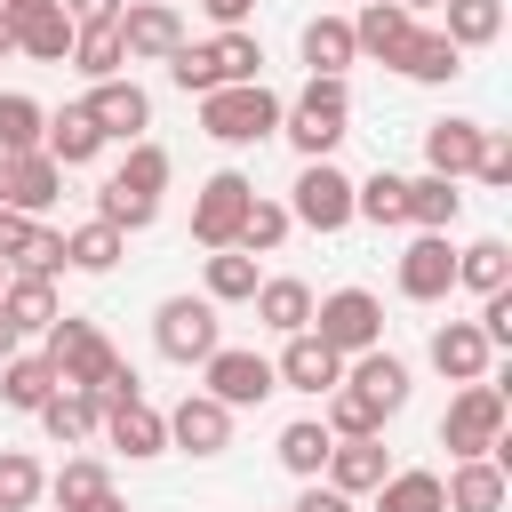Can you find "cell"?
<instances>
[{
    "instance_id": "1",
    "label": "cell",
    "mask_w": 512,
    "mask_h": 512,
    "mask_svg": "<svg viewBox=\"0 0 512 512\" xmlns=\"http://www.w3.org/2000/svg\"><path fill=\"white\" fill-rule=\"evenodd\" d=\"M200 136H216V144H264V136H280V96L264 80H224V88L200 96Z\"/></svg>"
},
{
    "instance_id": "2",
    "label": "cell",
    "mask_w": 512,
    "mask_h": 512,
    "mask_svg": "<svg viewBox=\"0 0 512 512\" xmlns=\"http://www.w3.org/2000/svg\"><path fill=\"white\" fill-rule=\"evenodd\" d=\"M344 128H352V96H344V80H328V72H312L304 96L280 104V136H288L304 160H328V152L344 144Z\"/></svg>"
},
{
    "instance_id": "3",
    "label": "cell",
    "mask_w": 512,
    "mask_h": 512,
    "mask_svg": "<svg viewBox=\"0 0 512 512\" xmlns=\"http://www.w3.org/2000/svg\"><path fill=\"white\" fill-rule=\"evenodd\" d=\"M304 328H312L328 352H344V360H352V352L384 344V304H376L368 288H336V296H320V304H312V320H304Z\"/></svg>"
},
{
    "instance_id": "4",
    "label": "cell",
    "mask_w": 512,
    "mask_h": 512,
    "mask_svg": "<svg viewBox=\"0 0 512 512\" xmlns=\"http://www.w3.org/2000/svg\"><path fill=\"white\" fill-rule=\"evenodd\" d=\"M48 360H56V376L80 384V392H96V384L120 368V352L104 344V328H96V320H72V312L48 320Z\"/></svg>"
},
{
    "instance_id": "5",
    "label": "cell",
    "mask_w": 512,
    "mask_h": 512,
    "mask_svg": "<svg viewBox=\"0 0 512 512\" xmlns=\"http://www.w3.org/2000/svg\"><path fill=\"white\" fill-rule=\"evenodd\" d=\"M504 440V392L480 376V384H464L456 400H448V416H440V448L448 456H488Z\"/></svg>"
},
{
    "instance_id": "6",
    "label": "cell",
    "mask_w": 512,
    "mask_h": 512,
    "mask_svg": "<svg viewBox=\"0 0 512 512\" xmlns=\"http://www.w3.org/2000/svg\"><path fill=\"white\" fill-rule=\"evenodd\" d=\"M248 200H256V184H248L240 168H216V176L200 184V200H192V240H200V248H232Z\"/></svg>"
},
{
    "instance_id": "7",
    "label": "cell",
    "mask_w": 512,
    "mask_h": 512,
    "mask_svg": "<svg viewBox=\"0 0 512 512\" xmlns=\"http://www.w3.org/2000/svg\"><path fill=\"white\" fill-rule=\"evenodd\" d=\"M152 344H160L168 360H184V368L208 360V352L224 344V336H216V304H208V296H168V304L152 312Z\"/></svg>"
},
{
    "instance_id": "8",
    "label": "cell",
    "mask_w": 512,
    "mask_h": 512,
    "mask_svg": "<svg viewBox=\"0 0 512 512\" xmlns=\"http://www.w3.org/2000/svg\"><path fill=\"white\" fill-rule=\"evenodd\" d=\"M296 224H312V232H344L352 224V176L336 168V160H304V176H296V208H288Z\"/></svg>"
},
{
    "instance_id": "9",
    "label": "cell",
    "mask_w": 512,
    "mask_h": 512,
    "mask_svg": "<svg viewBox=\"0 0 512 512\" xmlns=\"http://www.w3.org/2000/svg\"><path fill=\"white\" fill-rule=\"evenodd\" d=\"M200 368H208V392H216L224 408H256L264 392H280L272 360H264V352H240V344H216Z\"/></svg>"
},
{
    "instance_id": "10",
    "label": "cell",
    "mask_w": 512,
    "mask_h": 512,
    "mask_svg": "<svg viewBox=\"0 0 512 512\" xmlns=\"http://www.w3.org/2000/svg\"><path fill=\"white\" fill-rule=\"evenodd\" d=\"M168 440H176L184 456H224V448H232V408H224L216 392H184V400L168 408Z\"/></svg>"
},
{
    "instance_id": "11",
    "label": "cell",
    "mask_w": 512,
    "mask_h": 512,
    "mask_svg": "<svg viewBox=\"0 0 512 512\" xmlns=\"http://www.w3.org/2000/svg\"><path fill=\"white\" fill-rule=\"evenodd\" d=\"M448 288H456V248H448V232H416L408 256H400V296H408V304H440Z\"/></svg>"
},
{
    "instance_id": "12",
    "label": "cell",
    "mask_w": 512,
    "mask_h": 512,
    "mask_svg": "<svg viewBox=\"0 0 512 512\" xmlns=\"http://www.w3.org/2000/svg\"><path fill=\"white\" fill-rule=\"evenodd\" d=\"M56 192H64V168H56L48 152H8V160H0V200H8V208L40 216V208H56Z\"/></svg>"
},
{
    "instance_id": "13",
    "label": "cell",
    "mask_w": 512,
    "mask_h": 512,
    "mask_svg": "<svg viewBox=\"0 0 512 512\" xmlns=\"http://www.w3.org/2000/svg\"><path fill=\"white\" fill-rule=\"evenodd\" d=\"M272 376H280V384H296V392H336V384H344V352H328L312 328H296V336H288V352L272 360Z\"/></svg>"
},
{
    "instance_id": "14",
    "label": "cell",
    "mask_w": 512,
    "mask_h": 512,
    "mask_svg": "<svg viewBox=\"0 0 512 512\" xmlns=\"http://www.w3.org/2000/svg\"><path fill=\"white\" fill-rule=\"evenodd\" d=\"M488 336H480V320H448V328H432V368L448 376V384H480L488 376Z\"/></svg>"
},
{
    "instance_id": "15",
    "label": "cell",
    "mask_w": 512,
    "mask_h": 512,
    "mask_svg": "<svg viewBox=\"0 0 512 512\" xmlns=\"http://www.w3.org/2000/svg\"><path fill=\"white\" fill-rule=\"evenodd\" d=\"M320 472H328V488H336V496H368V488L392 472V456H384V432H368V440H336Z\"/></svg>"
},
{
    "instance_id": "16",
    "label": "cell",
    "mask_w": 512,
    "mask_h": 512,
    "mask_svg": "<svg viewBox=\"0 0 512 512\" xmlns=\"http://www.w3.org/2000/svg\"><path fill=\"white\" fill-rule=\"evenodd\" d=\"M112 24H120V48H128V56H168V48L184 40L176 0H136V8H120Z\"/></svg>"
},
{
    "instance_id": "17",
    "label": "cell",
    "mask_w": 512,
    "mask_h": 512,
    "mask_svg": "<svg viewBox=\"0 0 512 512\" xmlns=\"http://www.w3.org/2000/svg\"><path fill=\"white\" fill-rule=\"evenodd\" d=\"M88 120L104 128V144H112V136H136V128L152 120V96H144L136 80H120V72H112V80H96V88H88Z\"/></svg>"
},
{
    "instance_id": "18",
    "label": "cell",
    "mask_w": 512,
    "mask_h": 512,
    "mask_svg": "<svg viewBox=\"0 0 512 512\" xmlns=\"http://www.w3.org/2000/svg\"><path fill=\"white\" fill-rule=\"evenodd\" d=\"M40 152H48L56 168H88V160L104 152V128L88 120V104H64V112H48V128H40Z\"/></svg>"
},
{
    "instance_id": "19",
    "label": "cell",
    "mask_w": 512,
    "mask_h": 512,
    "mask_svg": "<svg viewBox=\"0 0 512 512\" xmlns=\"http://www.w3.org/2000/svg\"><path fill=\"white\" fill-rule=\"evenodd\" d=\"M104 432H112V448H128V456H160V448H168V416H160L144 392L112 400V408H104Z\"/></svg>"
},
{
    "instance_id": "20",
    "label": "cell",
    "mask_w": 512,
    "mask_h": 512,
    "mask_svg": "<svg viewBox=\"0 0 512 512\" xmlns=\"http://www.w3.org/2000/svg\"><path fill=\"white\" fill-rule=\"evenodd\" d=\"M440 496H448V512H504V464L496 456H456Z\"/></svg>"
},
{
    "instance_id": "21",
    "label": "cell",
    "mask_w": 512,
    "mask_h": 512,
    "mask_svg": "<svg viewBox=\"0 0 512 512\" xmlns=\"http://www.w3.org/2000/svg\"><path fill=\"white\" fill-rule=\"evenodd\" d=\"M408 32H416V16H408L400 0H360V16H352V48L376 56V64H392Z\"/></svg>"
},
{
    "instance_id": "22",
    "label": "cell",
    "mask_w": 512,
    "mask_h": 512,
    "mask_svg": "<svg viewBox=\"0 0 512 512\" xmlns=\"http://www.w3.org/2000/svg\"><path fill=\"white\" fill-rule=\"evenodd\" d=\"M344 384H352L360 400H376L384 416H400V408H408V360H392L384 344H368V352L352 360V376H344Z\"/></svg>"
},
{
    "instance_id": "23",
    "label": "cell",
    "mask_w": 512,
    "mask_h": 512,
    "mask_svg": "<svg viewBox=\"0 0 512 512\" xmlns=\"http://www.w3.org/2000/svg\"><path fill=\"white\" fill-rule=\"evenodd\" d=\"M32 416H40V432H48L56 448H72V440H88V432L104 424V408H96V392H80V384H56V392H48V400H40Z\"/></svg>"
},
{
    "instance_id": "24",
    "label": "cell",
    "mask_w": 512,
    "mask_h": 512,
    "mask_svg": "<svg viewBox=\"0 0 512 512\" xmlns=\"http://www.w3.org/2000/svg\"><path fill=\"white\" fill-rule=\"evenodd\" d=\"M72 32H80V24H72L56 0H40V8H24V16H16V48H24V56H40V64H72Z\"/></svg>"
},
{
    "instance_id": "25",
    "label": "cell",
    "mask_w": 512,
    "mask_h": 512,
    "mask_svg": "<svg viewBox=\"0 0 512 512\" xmlns=\"http://www.w3.org/2000/svg\"><path fill=\"white\" fill-rule=\"evenodd\" d=\"M392 72H408V80L440 88V80H456V72H464V48H456L448 32H408V40H400V56H392Z\"/></svg>"
},
{
    "instance_id": "26",
    "label": "cell",
    "mask_w": 512,
    "mask_h": 512,
    "mask_svg": "<svg viewBox=\"0 0 512 512\" xmlns=\"http://www.w3.org/2000/svg\"><path fill=\"white\" fill-rule=\"evenodd\" d=\"M480 120H432L424 128V160H432V176H472V160H480Z\"/></svg>"
},
{
    "instance_id": "27",
    "label": "cell",
    "mask_w": 512,
    "mask_h": 512,
    "mask_svg": "<svg viewBox=\"0 0 512 512\" xmlns=\"http://www.w3.org/2000/svg\"><path fill=\"white\" fill-rule=\"evenodd\" d=\"M0 312L16 320V336H48V320H56L64 304H56V280H40V272H16V280L0 288Z\"/></svg>"
},
{
    "instance_id": "28",
    "label": "cell",
    "mask_w": 512,
    "mask_h": 512,
    "mask_svg": "<svg viewBox=\"0 0 512 512\" xmlns=\"http://www.w3.org/2000/svg\"><path fill=\"white\" fill-rule=\"evenodd\" d=\"M56 384H64V376H56L48 352H8V360H0V400H8V408H40Z\"/></svg>"
},
{
    "instance_id": "29",
    "label": "cell",
    "mask_w": 512,
    "mask_h": 512,
    "mask_svg": "<svg viewBox=\"0 0 512 512\" xmlns=\"http://www.w3.org/2000/svg\"><path fill=\"white\" fill-rule=\"evenodd\" d=\"M248 304H256V320H264L272 336H296V328L312 320V288H304V280H256Z\"/></svg>"
},
{
    "instance_id": "30",
    "label": "cell",
    "mask_w": 512,
    "mask_h": 512,
    "mask_svg": "<svg viewBox=\"0 0 512 512\" xmlns=\"http://www.w3.org/2000/svg\"><path fill=\"white\" fill-rule=\"evenodd\" d=\"M352 56H360V48H352V16H312V24H304V64H312V72L344 80Z\"/></svg>"
},
{
    "instance_id": "31",
    "label": "cell",
    "mask_w": 512,
    "mask_h": 512,
    "mask_svg": "<svg viewBox=\"0 0 512 512\" xmlns=\"http://www.w3.org/2000/svg\"><path fill=\"white\" fill-rule=\"evenodd\" d=\"M368 496H376V512H448L440 472H384Z\"/></svg>"
},
{
    "instance_id": "32",
    "label": "cell",
    "mask_w": 512,
    "mask_h": 512,
    "mask_svg": "<svg viewBox=\"0 0 512 512\" xmlns=\"http://www.w3.org/2000/svg\"><path fill=\"white\" fill-rule=\"evenodd\" d=\"M352 216H368L376 232H384V224H408V176L376 168L368 184H352Z\"/></svg>"
},
{
    "instance_id": "33",
    "label": "cell",
    "mask_w": 512,
    "mask_h": 512,
    "mask_svg": "<svg viewBox=\"0 0 512 512\" xmlns=\"http://www.w3.org/2000/svg\"><path fill=\"white\" fill-rule=\"evenodd\" d=\"M456 208H464L456 176H416V184H408V224H416V232H448Z\"/></svg>"
},
{
    "instance_id": "34",
    "label": "cell",
    "mask_w": 512,
    "mask_h": 512,
    "mask_svg": "<svg viewBox=\"0 0 512 512\" xmlns=\"http://www.w3.org/2000/svg\"><path fill=\"white\" fill-rule=\"evenodd\" d=\"M72 64L88 72V80H112L120 64H128V48H120V24L104 16V24H80L72 32Z\"/></svg>"
},
{
    "instance_id": "35",
    "label": "cell",
    "mask_w": 512,
    "mask_h": 512,
    "mask_svg": "<svg viewBox=\"0 0 512 512\" xmlns=\"http://www.w3.org/2000/svg\"><path fill=\"white\" fill-rule=\"evenodd\" d=\"M440 8H448L440 32H448L456 48H488V40L504 32V0H440Z\"/></svg>"
},
{
    "instance_id": "36",
    "label": "cell",
    "mask_w": 512,
    "mask_h": 512,
    "mask_svg": "<svg viewBox=\"0 0 512 512\" xmlns=\"http://www.w3.org/2000/svg\"><path fill=\"white\" fill-rule=\"evenodd\" d=\"M64 264L72 272H112L120 264V224H80V232H64Z\"/></svg>"
},
{
    "instance_id": "37",
    "label": "cell",
    "mask_w": 512,
    "mask_h": 512,
    "mask_svg": "<svg viewBox=\"0 0 512 512\" xmlns=\"http://www.w3.org/2000/svg\"><path fill=\"white\" fill-rule=\"evenodd\" d=\"M512 280V248L504 240H472V248H456V288H504Z\"/></svg>"
},
{
    "instance_id": "38",
    "label": "cell",
    "mask_w": 512,
    "mask_h": 512,
    "mask_svg": "<svg viewBox=\"0 0 512 512\" xmlns=\"http://www.w3.org/2000/svg\"><path fill=\"white\" fill-rule=\"evenodd\" d=\"M256 296V256L248 248H216L208 256V304H248Z\"/></svg>"
},
{
    "instance_id": "39",
    "label": "cell",
    "mask_w": 512,
    "mask_h": 512,
    "mask_svg": "<svg viewBox=\"0 0 512 512\" xmlns=\"http://www.w3.org/2000/svg\"><path fill=\"white\" fill-rule=\"evenodd\" d=\"M104 488H112V472H104L96 456H72V464H64V472L48 480V496H56V512H88V504H96Z\"/></svg>"
},
{
    "instance_id": "40",
    "label": "cell",
    "mask_w": 512,
    "mask_h": 512,
    "mask_svg": "<svg viewBox=\"0 0 512 512\" xmlns=\"http://www.w3.org/2000/svg\"><path fill=\"white\" fill-rule=\"evenodd\" d=\"M40 128H48V112H40L32 96L0 88V160H8V152H40Z\"/></svg>"
},
{
    "instance_id": "41",
    "label": "cell",
    "mask_w": 512,
    "mask_h": 512,
    "mask_svg": "<svg viewBox=\"0 0 512 512\" xmlns=\"http://www.w3.org/2000/svg\"><path fill=\"white\" fill-rule=\"evenodd\" d=\"M328 448H336V432H328V424H288V432H280V464H288L296 480H320Z\"/></svg>"
},
{
    "instance_id": "42",
    "label": "cell",
    "mask_w": 512,
    "mask_h": 512,
    "mask_svg": "<svg viewBox=\"0 0 512 512\" xmlns=\"http://www.w3.org/2000/svg\"><path fill=\"white\" fill-rule=\"evenodd\" d=\"M208 56H216V80H256V72H264L256 32H240V24H224V32L208 40Z\"/></svg>"
},
{
    "instance_id": "43",
    "label": "cell",
    "mask_w": 512,
    "mask_h": 512,
    "mask_svg": "<svg viewBox=\"0 0 512 512\" xmlns=\"http://www.w3.org/2000/svg\"><path fill=\"white\" fill-rule=\"evenodd\" d=\"M160 64H168V80H176L184 96H208V88H224V80H216V56H208V40H176Z\"/></svg>"
},
{
    "instance_id": "44",
    "label": "cell",
    "mask_w": 512,
    "mask_h": 512,
    "mask_svg": "<svg viewBox=\"0 0 512 512\" xmlns=\"http://www.w3.org/2000/svg\"><path fill=\"white\" fill-rule=\"evenodd\" d=\"M288 224H296V216H288L280 200H264V192H256V200H248V216H240V240H232V248L264 256V248H280V240H288Z\"/></svg>"
},
{
    "instance_id": "45",
    "label": "cell",
    "mask_w": 512,
    "mask_h": 512,
    "mask_svg": "<svg viewBox=\"0 0 512 512\" xmlns=\"http://www.w3.org/2000/svg\"><path fill=\"white\" fill-rule=\"evenodd\" d=\"M328 432H336V440H368V432H384V408L360 400L352 384H336V392H328Z\"/></svg>"
},
{
    "instance_id": "46",
    "label": "cell",
    "mask_w": 512,
    "mask_h": 512,
    "mask_svg": "<svg viewBox=\"0 0 512 512\" xmlns=\"http://www.w3.org/2000/svg\"><path fill=\"white\" fill-rule=\"evenodd\" d=\"M40 488H48V480H40V464H32L24 448H0V512H32V504H40Z\"/></svg>"
},
{
    "instance_id": "47",
    "label": "cell",
    "mask_w": 512,
    "mask_h": 512,
    "mask_svg": "<svg viewBox=\"0 0 512 512\" xmlns=\"http://www.w3.org/2000/svg\"><path fill=\"white\" fill-rule=\"evenodd\" d=\"M96 216H104V224H120V232H144V224L160 216V200H152V192H128V184L112 176V184L96 192Z\"/></svg>"
},
{
    "instance_id": "48",
    "label": "cell",
    "mask_w": 512,
    "mask_h": 512,
    "mask_svg": "<svg viewBox=\"0 0 512 512\" xmlns=\"http://www.w3.org/2000/svg\"><path fill=\"white\" fill-rule=\"evenodd\" d=\"M120 184L160 200V184H168V152H160V144H128V168H120Z\"/></svg>"
},
{
    "instance_id": "49",
    "label": "cell",
    "mask_w": 512,
    "mask_h": 512,
    "mask_svg": "<svg viewBox=\"0 0 512 512\" xmlns=\"http://www.w3.org/2000/svg\"><path fill=\"white\" fill-rule=\"evenodd\" d=\"M16 272L56 280V272H64V232H32V240H24V256H16Z\"/></svg>"
},
{
    "instance_id": "50",
    "label": "cell",
    "mask_w": 512,
    "mask_h": 512,
    "mask_svg": "<svg viewBox=\"0 0 512 512\" xmlns=\"http://www.w3.org/2000/svg\"><path fill=\"white\" fill-rule=\"evenodd\" d=\"M480 336H488V352L512 344V288H488L480 296Z\"/></svg>"
},
{
    "instance_id": "51",
    "label": "cell",
    "mask_w": 512,
    "mask_h": 512,
    "mask_svg": "<svg viewBox=\"0 0 512 512\" xmlns=\"http://www.w3.org/2000/svg\"><path fill=\"white\" fill-rule=\"evenodd\" d=\"M472 176H480V184H512V144H504L496 128L480 136V160H472Z\"/></svg>"
},
{
    "instance_id": "52",
    "label": "cell",
    "mask_w": 512,
    "mask_h": 512,
    "mask_svg": "<svg viewBox=\"0 0 512 512\" xmlns=\"http://www.w3.org/2000/svg\"><path fill=\"white\" fill-rule=\"evenodd\" d=\"M32 232H40V224H32V216H24V208H8V200H0V264H16V256H24V240H32Z\"/></svg>"
},
{
    "instance_id": "53",
    "label": "cell",
    "mask_w": 512,
    "mask_h": 512,
    "mask_svg": "<svg viewBox=\"0 0 512 512\" xmlns=\"http://www.w3.org/2000/svg\"><path fill=\"white\" fill-rule=\"evenodd\" d=\"M288 512H352V496H336V488H320V480H312V488H304Z\"/></svg>"
},
{
    "instance_id": "54",
    "label": "cell",
    "mask_w": 512,
    "mask_h": 512,
    "mask_svg": "<svg viewBox=\"0 0 512 512\" xmlns=\"http://www.w3.org/2000/svg\"><path fill=\"white\" fill-rule=\"evenodd\" d=\"M72 24H104V16H120V0H56Z\"/></svg>"
},
{
    "instance_id": "55",
    "label": "cell",
    "mask_w": 512,
    "mask_h": 512,
    "mask_svg": "<svg viewBox=\"0 0 512 512\" xmlns=\"http://www.w3.org/2000/svg\"><path fill=\"white\" fill-rule=\"evenodd\" d=\"M200 8H208V16H216V24H240V16H248V8H256V0H200Z\"/></svg>"
},
{
    "instance_id": "56",
    "label": "cell",
    "mask_w": 512,
    "mask_h": 512,
    "mask_svg": "<svg viewBox=\"0 0 512 512\" xmlns=\"http://www.w3.org/2000/svg\"><path fill=\"white\" fill-rule=\"evenodd\" d=\"M8 352H24V336H16V320L0 312V360H8Z\"/></svg>"
},
{
    "instance_id": "57",
    "label": "cell",
    "mask_w": 512,
    "mask_h": 512,
    "mask_svg": "<svg viewBox=\"0 0 512 512\" xmlns=\"http://www.w3.org/2000/svg\"><path fill=\"white\" fill-rule=\"evenodd\" d=\"M8 48H16V16L0 8V56H8Z\"/></svg>"
},
{
    "instance_id": "58",
    "label": "cell",
    "mask_w": 512,
    "mask_h": 512,
    "mask_svg": "<svg viewBox=\"0 0 512 512\" xmlns=\"http://www.w3.org/2000/svg\"><path fill=\"white\" fill-rule=\"evenodd\" d=\"M88 512H128V504H120V496H112V488H104V496H96V504H88Z\"/></svg>"
},
{
    "instance_id": "59",
    "label": "cell",
    "mask_w": 512,
    "mask_h": 512,
    "mask_svg": "<svg viewBox=\"0 0 512 512\" xmlns=\"http://www.w3.org/2000/svg\"><path fill=\"white\" fill-rule=\"evenodd\" d=\"M0 8H8V16H24V8H40V0H0Z\"/></svg>"
},
{
    "instance_id": "60",
    "label": "cell",
    "mask_w": 512,
    "mask_h": 512,
    "mask_svg": "<svg viewBox=\"0 0 512 512\" xmlns=\"http://www.w3.org/2000/svg\"><path fill=\"white\" fill-rule=\"evenodd\" d=\"M400 8H408V16H416V8H440V0H400Z\"/></svg>"
},
{
    "instance_id": "61",
    "label": "cell",
    "mask_w": 512,
    "mask_h": 512,
    "mask_svg": "<svg viewBox=\"0 0 512 512\" xmlns=\"http://www.w3.org/2000/svg\"><path fill=\"white\" fill-rule=\"evenodd\" d=\"M0 288H8V272H0Z\"/></svg>"
}]
</instances>
